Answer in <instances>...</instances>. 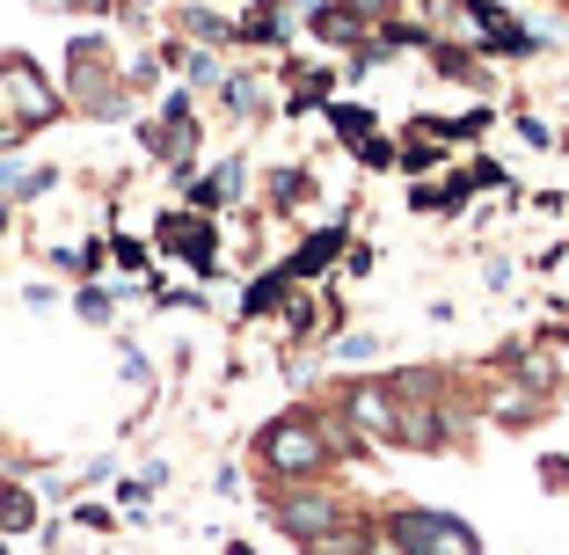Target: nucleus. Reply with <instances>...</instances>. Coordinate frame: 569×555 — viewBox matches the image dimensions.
Listing matches in <instances>:
<instances>
[{
  "mask_svg": "<svg viewBox=\"0 0 569 555\" xmlns=\"http://www.w3.org/2000/svg\"><path fill=\"white\" fill-rule=\"evenodd\" d=\"M256 454H263L270 475H284V483H307V475L329 468V438H321L315 417H278L256 432Z\"/></svg>",
  "mask_w": 569,
  "mask_h": 555,
  "instance_id": "nucleus-1",
  "label": "nucleus"
},
{
  "mask_svg": "<svg viewBox=\"0 0 569 555\" xmlns=\"http://www.w3.org/2000/svg\"><path fill=\"white\" fill-rule=\"evenodd\" d=\"M387 541L402 555H482V534L468 519H452V512H395Z\"/></svg>",
  "mask_w": 569,
  "mask_h": 555,
  "instance_id": "nucleus-2",
  "label": "nucleus"
},
{
  "mask_svg": "<svg viewBox=\"0 0 569 555\" xmlns=\"http://www.w3.org/2000/svg\"><path fill=\"white\" fill-rule=\"evenodd\" d=\"M0 88H8V110H16L22 125L59 118V96H51V81L37 73V59H30V51H8V59H0Z\"/></svg>",
  "mask_w": 569,
  "mask_h": 555,
  "instance_id": "nucleus-3",
  "label": "nucleus"
},
{
  "mask_svg": "<svg viewBox=\"0 0 569 555\" xmlns=\"http://www.w3.org/2000/svg\"><path fill=\"white\" fill-rule=\"evenodd\" d=\"M343 409H351V432H366V438H402V387L358 380L351 395H343Z\"/></svg>",
  "mask_w": 569,
  "mask_h": 555,
  "instance_id": "nucleus-4",
  "label": "nucleus"
},
{
  "mask_svg": "<svg viewBox=\"0 0 569 555\" xmlns=\"http://www.w3.org/2000/svg\"><path fill=\"white\" fill-rule=\"evenodd\" d=\"M278 526L292 541H321L329 526H343V505H336L329 489H284L278 497Z\"/></svg>",
  "mask_w": 569,
  "mask_h": 555,
  "instance_id": "nucleus-5",
  "label": "nucleus"
},
{
  "mask_svg": "<svg viewBox=\"0 0 569 555\" xmlns=\"http://www.w3.org/2000/svg\"><path fill=\"white\" fill-rule=\"evenodd\" d=\"M161 241H176L198 270H212V235H204V219H190V212L183 219H161Z\"/></svg>",
  "mask_w": 569,
  "mask_h": 555,
  "instance_id": "nucleus-6",
  "label": "nucleus"
},
{
  "mask_svg": "<svg viewBox=\"0 0 569 555\" xmlns=\"http://www.w3.org/2000/svg\"><path fill=\"white\" fill-rule=\"evenodd\" d=\"M315 37H321V44H358V37H366V22H358L351 0H343V8H329V0H321V8H315Z\"/></svg>",
  "mask_w": 569,
  "mask_h": 555,
  "instance_id": "nucleus-7",
  "label": "nucleus"
},
{
  "mask_svg": "<svg viewBox=\"0 0 569 555\" xmlns=\"http://www.w3.org/2000/svg\"><path fill=\"white\" fill-rule=\"evenodd\" d=\"M336 249H343V227H329V235H315V241H307V249L292 256V264H284V278H315V270L329 264Z\"/></svg>",
  "mask_w": 569,
  "mask_h": 555,
  "instance_id": "nucleus-8",
  "label": "nucleus"
},
{
  "mask_svg": "<svg viewBox=\"0 0 569 555\" xmlns=\"http://www.w3.org/2000/svg\"><path fill=\"white\" fill-rule=\"evenodd\" d=\"M37 519V505H30V489H0V526L8 534H22V526Z\"/></svg>",
  "mask_w": 569,
  "mask_h": 555,
  "instance_id": "nucleus-9",
  "label": "nucleus"
},
{
  "mask_svg": "<svg viewBox=\"0 0 569 555\" xmlns=\"http://www.w3.org/2000/svg\"><path fill=\"white\" fill-rule=\"evenodd\" d=\"M329 125H336L343 139H366V132H372V110H358V102H336V110H329Z\"/></svg>",
  "mask_w": 569,
  "mask_h": 555,
  "instance_id": "nucleus-10",
  "label": "nucleus"
},
{
  "mask_svg": "<svg viewBox=\"0 0 569 555\" xmlns=\"http://www.w3.org/2000/svg\"><path fill=\"white\" fill-rule=\"evenodd\" d=\"M270 190H278V205H307V198H315V184H307L300 169H292V176H278Z\"/></svg>",
  "mask_w": 569,
  "mask_h": 555,
  "instance_id": "nucleus-11",
  "label": "nucleus"
},
{
  "mask_svg": "<svg viewBox=\"0 0 569 555\" xmlns=\"http://www.w3.org/2000/svg\"><path fill=\"white\" fill-rule=\"evenodd\" d=\"M380 351V337H366V329H351V337H336V358H372Z\"/></svg>",
  "mask_w": 569,
  "mask_h": 555,
  "instance_id": "nucleus-12",
  "label": "nucleus"
},
{
  "mask_svg": "<svg viewBox=\"0 0 569 555\" xmlns=\"http://www.w3.org/2000/svg\"><path fill=\"white\" fill-rule=\"evenodd\" d=\"M219 88H227V102H234V110H249V102H256V81H249V73H227Z\"/></svg>",
  "mask_w": 569,
  "mask_h": 555,
  "instance_id": "nucleus-13",
  "label": "nucleus"
},
{
  "mask_svg": "<svg viewBox=\"0 0 569 555\" xmlns=\"http://www.w3.org/2000/svg\"><path fill=\"white\" fill-rule=\"evenodd\" d=\"M30 8H81V0H30Z\"/></svg>",
  "mask_w": 569,
  "mask_h": 555,
  "instance_id": "nucleus-14",
  "label": "nucleus"
},
{
  "mask_svg": "<svg viewBox=\"0 0 569 555\" xmlns=\"http://www.w3.org/2000/svg\"><path fill=\"white\" fill-rule=\"evenodd\" d=\"M227 555H256V548H241V541H234V548H227Z\"/></svg>",
  "mask_w": 569,
  "mask_h": 555,
  "instance_id": "nucleus-15",
  "label": "nucleus"
},
{
  "mask_svg": "<svg viewBox=\"0 0 569 555\" xmlns=\"http://www.w3.org/2000/svg\"><path fill=\"white\" fill-rule=\"evenodd\" d=\"M0 555H8V548H0Z\"/></svg>",
  "mask_w": 569,
  "mask_h": 555,
  "instance_id": "nucleus-16",
  "label": "nucleus"
}]
</instances>
